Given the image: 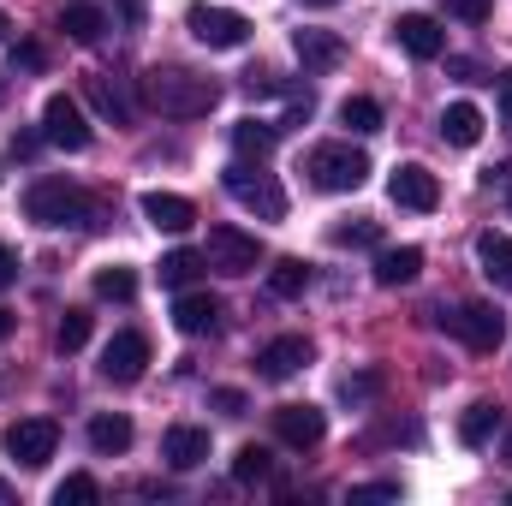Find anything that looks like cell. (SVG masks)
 <instances>
[{
  "label": "cell",
  "mask_w": 512,
  "mask_h": 506,
  "mask_svg": "<svg viewBox=\"0 0 512 506\" xmlns=\"http://www.w3.org/2000/svg\"><path fill=\"white\" fill-rule=\"evenodd\" d=\"M376 501H399V483H364V489H352V506H376Z\"/></svg>",
  "instance_id": "obj_36"
},
{
  "label": "cell",
  "mask_w": 512,
  "mask_h": 506,
  "mask_svg": "<svg viewBox=\"0 0 512 506\" xmlns=\"http://www.w3.org/2000/svg\"><path fill=\"white\" fill-rule=\"evenodd\" d=\"M387 197H393L399 209H417V215H429V209L441 203V185H435V173H429V167L405 161V167H393V179H387Z\"/></svg>",
  "instance_id": "obj_10"
},
{
  "label": "cell",
  "mask_w": 512,
  "mask_h": 506,
  "mask_svg": "<svg viewBox=\"0 0 512 506\" xmlns=\"http://www.w3.org/2000/svg\"><path fill=\"white\" fill-rule=\"evenodd\" d=\"M197 274H203V256H197V251H167V256H161V286L185 292Z\"/></svg>",
  "instance_id": "obj_25"
},
{
  "label": "cell",
  "mask_w": 512,
  "mask_h": 506,
  "mask_svg": "<svg viewBox=\"0 0 512 506\" xmlns=\"http://www.w3.org/2000/svg\"><path fill=\"white\" fill-rule=\"evenodd\" d=\"M185 24H191V36H197L203 48H245V36H251V18H245V12L203 6V0L185 12Z\"/></svg>",
  "instance_id": "obj_6"
},
{
  "label": "cell",
  "mask_w": 512,
  "mask_h": 506,
  "mask_svg": "<svg viewBox=\"0 0 512 506\" xmlns=\"http://www.w3.org/2000/svg\"><path fill=\"white\" fill-rule=\"evenodd\" d=\"M12 280H18V256H12V251H6V245H0V292H6Z\"/></svg>",
  "instance_id": "obj_39"
},
{
  "label": "cell",
  "mask_w": 512,
  "mask_h": 506,
  "mask_svg": "<svg viewBox=\"0 0 512 506\" xmlns=\"http://www.w3.org/2000/svg\"><path fill=\"white\" fill-rule=\"evenodd\" d=\"M227 191H233L239 209H251L262 221H280V215H286V191H280L268 173H256L251 161H233V167H227Z\"/></svg>",
  "instance_id": "obj_5"
},
{
  "label": "cell",
  "mask_w": 512,
  "mask_h": 506,
  "mask_svg": "<svg viewBox=\"0 0 512 506\" xmlns=\"http://www.w3.org/2000/svg\"><path fill=\"white\" fill-rule=\"evenodd\" d=\"M6 334H12V316H6V310H0V340H6Z\"/></svg>",
  "instance_id": "obj_44"
},
{
  "label": "cell",
  "mask_w": 512,
  "mask_h": 506,
  "mask_svg": "<svg viewBox=\"0 0 512 506\" xmlns=\"http://www.w3.org/2000/svg\"><path fill=\"white\" fill-rule=\"evenodd\" d=\"M340 126L382 131V102H370V96H346V102H340Z\"/></svg>",
  "instance_id": "obj_28"
},
{
  "label": "cell",
  "mask_w": 512,
  "mask_h": 506,
  "mask_svg": "<svg viewBox=\"0 0 512 506\" xmlns=\"http://www.w3.org/2000/svg\"><path fill=\"white\" fill-rule=\"evenodd\" d=\"M6 30H12V24H6V12H0V42H6Z\"/></svg>",
  "instance_id": "obj_45"
},
{
  "label": "cell",
  "mask_w": 512,
  "mask_h": 506,
  "mask_svg": "<svg viewBox=\"0 0 512 506\" xmlns=\"http://www.w3.org/2000/svg\"><path fill=\"white\" fill-rule=\"evenodd\" d=\"M304 286H310V268H304L298 256H286V262L268 268V292H274V298H298Z\"/></svg>",
  "instance_id": "obj_27"
},
{
  "label": "cell",
  "mask_w": 512,
  "mask_h": 506,
  "mask_svg": "<svg viewBox=\"0 0 512 506\" xmlns=\"http://www.w3.org/2000/svg\"><path fill=\"white\" fill-rule=\"evenodd\" d=\"M304 173H310L316 191H358L370 179V155L352 149V143H316L310 161H304Z\"/></svg>",
  "instance_id": "obj_3"
},
{
  "label": "cell",
  "mask_w": 512,
  "mask_h": 506,
  "mask_svg": "<svg viewBox=\"0 0 512 506\" xmlns=\"http://www.w3.org/2000/svg\"><path fill=\"white\" fill-rule=\"evenodd\" d=\"M393 36H399V48H405L411 60H441V48H447L441 24H435V18H423V12H405V18L393 24Z\"/></svg>",
  "instance_id": "obj_15"
},
{
  "label": "cell",
  "mask_w": 512,
  "mask_h": 506,
  "mask_svg": "<svg viewBox=\"0 0 512 506\" xmlns=\"http://www.w3.org/2000/svg\"><path fill=\"white\" fill-rule=\"evenodd\" d=\"M304 6H340V0H304Z\"/></svg>",
  "instance_id": "obj_46"
},
{
  "label": "cell",
  "mask_w": 512,
  "mask_h": 506,
  "mask_svg": "<svg viewBox=\"0 0 512 506\" xmlns=\"http://www.w3.org/2000/svg\"><path fill=\"white\" fill-rule=\"evenodd\" d=\"M376 393H382V376H376V370H364V376H346V381H340V399H346V405H370Z\"/></svg>",
  "instance_id": "obj_34"
},
{
  "label": "cell",
  "mask_w": 512,
  "mask_h": 506,
  "mask_svg": "<svg viewBox=\"0 0 512 506\" xmlns=\"http://www.w3.org/2000/svg\"><path fill=\"white\" fill-rule=\"evenodd\" d=\"M143 364H149V340H143L137 328L114 334V340H108V352H102V376H108V381H120V387L143 376Z\"/></svg>",
  "instance_id": "obj_12"
},
{
  "label": "cell",
  "mask_w": 512,
  "mask_h": 506,
  "mask_svg": "<svg viewBox=\"0 0 512 506\" xmlns=\"http://www.w3.org/2000/svg\"><path fill=\"white\" fill-rule=\"evenodd\" d=\"M447 18H459V24H483V18H489V0H447Z\"/></svg>",
  "instance_id": "obj_35"
},
{
  "label": "cell",
  "mask_w": 512,
  "mask_h": 506,
  "mask_svg": "<svg viewBox=\"0 0 512 506\" xmlns=\"http://www.w3.org/2000/svg\"><path fill=\"white\" fill-rule=\"evenodd\" d=\"M90 447H96L102 459L126 453V447H131V423L120 417V411H102V417H90Z\"/></svg>",
  "instance_id": "obj_21"
},
{
  "label": "cell",
  "mask_w": 512,
  "mask_h": 506,
  "mask_svg": "<svg viewBox=\"0 0 512 506\" xmlns=\"http://www.w3.org/2000/svg\"><path fill=\"white\" fill-rule=\"evenodd\" d=\"M274 137H280V126H262V120H239L233 126V149H239V161H262L268 149H274Z\"/></svg>",
  "instance_id": "obj_24"
},
{
  "label": "cell",
  "mask_w": 512,
  "mask_h": 506,
  "mask_svg": "<svg viewBox=\"0 0 512 506\" xmlns=\"http://www.w3.org/2000/svg\"><path fill=\"white\" fill-rule=\"evenodd\" d=\"M0 102H6V78H0Z\"/></svg>",
  "instance_id": "obj_48"
},
{
  "label": "cell",
  "mask_w": 512,
  "mask_h": 506,
  "mask_svg": "<svg viewBox=\"0 0 512 506\" xmlns=\"http://www.w3.org/2000/svg\"><path fill=\"white\" fill-rule=\"evenodd\" d=\"M334 245H376V221H358V227H340Z\"/></svg>",
  "instance_id": "obj_37"
},
{
  "label": "cell",
  "mask_w": 512,
  "mask_h": 506,
  "mask_svg": "<svg viewBox=\"0 0 512 506\" xmlns=\"http://www.w3.org/2000/svg\"><path fill=\"white\" fill-rule=\"evenodd\" d=\"M42 137L54 143V149H90V126H84V108L72 102V96H48L42 102Z\"/></svg>",
  "instance_id": "obj_9"
},
{
  "label": "cell",
  "mask_w": 512,
  "mask_h": 506,
  "mask_svg": "<svg viewBox=\"0 0 512 506\" xmlns=\"http://www.w3.org/2000/svg\"><path fill=\"white\" fill-rule=\"evenodd\" d=\"M143 102H149L155 114H167V120H203V114L221 102V84H215V78H197V72H185V66H155V72L143 78Z\"/></svg>",
  "instance_id": "obj_1"
},
{
  "label": "cell",
  "mask_w": 512,
  "mask_h": 506,
  "mask_svg": "<svg viewBox=\"0 0 512 506\" xmlns=\"http://www.w3.org/2000/svg\"><path fill=\"white\" fill-rule=\"evenodd\" d=\"M90 102H96V108H102L108 120H120V126L131 120V102H126V90H120V84H108V78H90Z\"/></svg>",
  "instance_id": "obj_29"
},
{
  "label": "cell",
  "mask_w": 512,
  "mask_h": 506,
  "mask_svg": "<svg viewBox=\"0 0 512 506\" xmlns=\"http://www.w3.org/2000/svg\"><path fill=\"white\" fill-rule=\"evenodd\" d=\"M131 292H137V274H131V268H102V274H96V298L126 304Z\"/></svg>",
  "instance_id": "obj_30"
},
{
  "label": "cell",
  "mask_w": 512,
  "mask_h": 506,
  "mask_svg": "<svg viewBox=\"0 0 512 506\" xmlns=\"http://www.w3.org/2000/svg\"><path fill=\"white\" fill-rule=\"evenodd\" d=\"M304 364H310V340L304 334H280V340H268L256 352V376L262 381H292Z\"/></svg>",
  "instance_id": "obj_11"
},
{
  "label": "cell",
  "mask_w": 512,
  "mask_h": 506,
  "mask_svg": "<svg viewBox=\"0 0 512 506\" xmlns=\"http://www.w3.org/2000/svg\"><path fill=\"white\" fill-rule=\"evenodd\" d=\"M84 340H90V316H84V310H66V316H60V334H54V346H60V352H78Z\"/></svg>",
  "instance_id": "obj_33"
},
{
  "label": "cell",
  "mask_w": 512,
  "mask_h": 506,
  "mask_svg": "<svg viewBox=\"0 0 512 506\" xmlns=\"http://www.w3.org/2000/svg\"><path fill=\"white\" fill-rule=\"evenodd\" d=\"M54 447H60V429H54L48 417H18V423L6 429V453H12L24 471H42V465L54 459Z\"/></svg>",
  "instance_id": "obj_7"
},
{
  "label": "cell",
  "mask_w": 512,
  "mask_h": 506,
  "mask_svg": "<svg viewBox=\"0 0 512 506\" xmlns=\"http://www.w3.org/2000/svg\"><path fill=\"white\" fill-rule=\"evenodd\" d=\"M96 495H102V489H96V477H84V471H72V477H66L60 489H54V506H90Z\"/></svg>",
  "instance_id": "obj_31"
},
{
  "label": "cell",
  "mask_w": 512,
  "mask_h": 506,
  "mask_svg": "<svg viewBox=\"0 0 512 506\" xmlns=\"http://www.w3.org/2000/svg\"><path fill=\"white\" fill-rule=\"evenodd\" d=\"M233 477H239V483H262V477H268V447H239V453H233Z\"/></svg>",
  "instance_id": "obj_32"
},
{
  "label": "cell",
  "mask_w": 512,
  "mask_h": 506,
  "mask_svg": "<svg viewBox=\"0 0 512 506\" xmlns=\"http://www.w3.org/2000/svg\"><path fill=\"white\" fill-rule=\"evenodd\" d=\"M274 435L304 453V447H316V441L328 435V417H322L316 405H280V411H274Z\"/></svg>",
  "instance_id": "obj_13"
},
{
  "label": "cell",
  "mask_w": 512,
  "mask_h": 506,
  "mask_svg": "<svg viewBox=\"0 0 512 506\" xmlns=\"http://www.w3.org/2000/svg\"><path fill=\"white\" fill-rule=\"evenodd\" d=\"M173 328H179V334H215V328H221V298H209V292H179Z\"/></svg>",
  "instance_id": "obj_17"
},
{
  "label": "cell",
  "mask_w": 512,
  "mask_h": 506,
  "mask_svg": "<svg viewBox=\"0 0 512 506\" xmlns=\"http://www.w3.org/2000/svg\"><path fill=\"white\" fill-rule=\"evenodd\" d=\"M24 215L36 227H96V203L72 179H36L24 191Z\"/></svg>",
  "instance_id": "obj_2"
},
{
  "label": "cell",
  "mask_w": 512,
  "mask_h": 506,
  "mask_svg": "<svg viewBox=\"0 0 512 506\" xmlns=\"http://www.w3.org/2000/svg\"><path fill=\"white\" fill-rule=\"evenodd\" d=\"M203 262L221 268V274H251L256 262H262V245H256V233H245V227H209Z\"/></svg>",
  "instance_id": "obj_8"
},
{
  "label": "cell",
  "mask_w": 512,
  "mask_h": 506,
  "mask_svg": "<svg viewBox=\"0 0 512 506\" xmlns=\"http://www.w3.org/2000/svg\"><path fill=\"white\" fill-rule=\"evenodd\" d=\"M215 405H221L227 417H239V411H245V393H233V387H221V393H215Z\"/></svg>",
  "instance_id": "obj_38"
},
{
  "label": "cell",
  "mask_w": 512,
  "mask_h": 506,
  "mask_svg": "<svg viewBox=\"0 0 512 506\" xmlns=\"http://www.w3.org/2000/svg\"><path fill=\"white\" fill-rule=\"evenodd\" d=\"M507 459H512V435H507Z\"/></svg>",
  "instance_id": "obj_49"
},
{
  "label": "cell",
  "mask_w": 512,
  "mask_h": 506,
  "mask_svg": "<svg viewBox=\"0 0 512 506\" xmlns=\"http://www.w3.org/2000/svg\"><path fill=\"white\" fill-rule=\"evenodd\" d=\"M143 221H149L155 233H185V227L197 221V209H191L185 197H173V191H149V197H143Z\"/></svg>",
  "instance_id": "obj_18"
},
{
  "label": "cell",
  "mask_w": 512,
  "mask_h": 506,
  "mask_svg": "<svg viewBox=\"0 0 512 506\" xmlns=\"http://www.w3.org/2000/svg\"><path fill=\"white\" fill-rule=\"evenodd\" d=\"M435 322H441L447 334H459L471 352H501V340H507V316H501L495 304H465V310H453V316L441 310Z\"/></svg>",
  "instance_id": "obj_4"
},
{
  "label": "cell",
  "mask_w": 512,
  "mask_h": 506,
  "mask_svg": "<svg viewBox=\"0 0 512 506\" xmlns=\"http://www.w3.org/2000/svg\"><path fill=\"white\" fill-rule=\"evenodd\" d=\"M417 274H423V251H417V245H399V251L376 256V280H382V286H411Z\"/></svg>",
  "instance_id": "obj_20"
},
{
  "label": "cell",
  "mask_w": 512,
  "mask_h": 506,
  "mask_svg": "<svg viewBox=\"0 0 512 506\" xmlns=\"http://www.w3.org/2000/svg\"><path fill=\"white\" fill-rule=\"evenodd\" d=\"M447 66H453V72H459L465 84H477V78H483V66H477V60H447Z\"/></svg>",
  "instance_id": "obj_41"
},
{
  "label": "cell",
  "mask_w": 512,
  "mask_h": 506,
  "mask_svg": "<svg viewBox=\"0 0 512 506\" xmlns=\"http://www.w3.org/2000/svg\"><path fill=\"white\" fill-rule=\"evenodd\" d=\"M0 501H12V489H6V483H0Z\"/></svg>",
  "instance_id": "obj_47"
},
{
  "label": "cell",
  "mask_w": 512,
  "mask_h": 506,
  "mask_svg": "<svg viewBox=\"0 0 512 506\" xmlns=\"http://www.w3.org/2000/svg\"><path fill=\"white\" fill-rule=\"evenodd\" d=\"M60 30H66L72 42H96V36L108 30V18H102L96 6H66V12H60Z\"/></svg>",
  "instance_id": "obj_26"
},
{
  "label": "cell",
  "mask_w": 512,
  "mask_h": 506,
  "mask_svg": "<svg viewBox=\"0 0 512 506\" xmlns=\"http://www.w3.org/2000/svg\"><path fill=\"white\" fill-rule=\"evenodd\" d=\"M292 54L304 60V72H334V66L346 60V42H340L334 30H298V36H292Z\"/></svg>",
  "instance_id": "obj_16"
},
{
  "label": "cell",
  "mask_w": 512,
  "mask_h": 506,
  "mask_svg": "<svg viewBox=\"0 0 512 506\" xmlns=\"http://www.w3.org/2000/svg\"><path fill=\"white\" fill-rule=\"evenodd\" d=\"M441 137H447L453 149H471V143L483 137V114H477L471 102H453V108L441 114Z\"/></svg>",
  "instance_id": "obj_22"
},
{
  "label": "cell",
  "mask_w": 512,
  "mask_h": 506,
  "mask_svg": "<svg viewBox=\"0 0 512 506\" xmlns=\"http://www.w3.org/2000/svg\"><path fill=\"white\" fill-rule=\"evenodd\" d=\"M477 262H483V274L501 292H512V239L507 233H477Z\"/></svg>",
  "instance_id": "obj_19"
},
{
  "label": "cell",
  "mask_w": 512,
  "mask_h": 506,
  "mask_svg": "<svg viewBox=\"0 0 512 506\" xmlns=\"http://www.w3.org/2000/svg\"><path fill=\"white\" fill-rule=\"evenodd\" d=\"M501 114H507V120H512V66H507V72H501Z\"/></svg>",
  "instance_id": "obj_42"
},
{
  "label": "cell",
  "mask_w": 512,
  "mask_h": 506,
  "mask_svg": "<svg viewBox=\"0 0 512 506\" xmlns=\"http://www.w3.org/2000/svg\"><path fill=\"white\" fill-rule=\"evenodd\" d=\"M12 66H42V48H30V42H24V48H12Z\"/></svg>",
  "instance_id": "obj_40"
},
{
  "label": "cell",
  "mask_w": 512,
  "mask_h": 506,
  "mask_svg": "<svg viewBox=\"0 0 512 506\" xmlns=\"http://www.w3.org/2000/svg\"><path fill=\"white\" fill-rule=\"evenodd\" d=\"M161 459H167L173 471H197V465L209 459V429H197V423H173V429L161 435Z\"/></svg>",
  "instance_id": "obj_14"
},
{
  "label": "cell",
  "mask_w": 512,
  "mask_h": 506,
  "mask_svg": "<svg viewBox=\"0 0 512 506\" xmlns=\"http://www.w3.org/2000/svg\"><path fill=\"white\" fill-rule=\"evenodd\" d=\"M495 429H501V405H489V399H477V405L459 417V441H465V447H483Z\"/></svg>",
  "instance_id": "obj_23"
},
{
  "label": "cell",
  "mask_w": 512,
  "mask_h": 506,
  "mask_svg": "<svg viewBox=\"0 0 512 506\" xmlns=\"http://www.w3.org/2000/svg\"><path fill=\"white\" fill-rule=\"evenodd\" d=\"M120 12H126V24H131V30L143 24V0H120Z\"/></svg>",
  "instance_id": "obj_43"
}]
</instances>
